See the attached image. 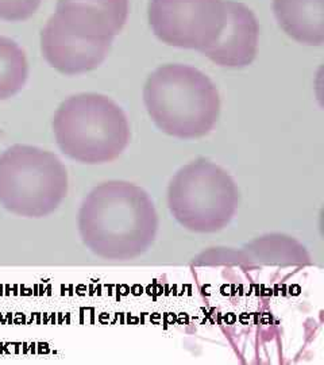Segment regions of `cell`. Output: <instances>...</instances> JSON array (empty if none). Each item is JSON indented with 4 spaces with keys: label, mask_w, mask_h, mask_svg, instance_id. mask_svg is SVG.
<instances>
[{
    "label": "cell",
    "mask_w": 324,
    "mask_h": 365,
    "mask_svg": "<svg viewBox=\"0 0 324 365\" xmlns=\"http://www.w3.org/2000/svg\"><path fill=\"white\" fill-rule=\"evenodd\" d=\"M78 227L81 241L95 256L127 261L152 248L160 220L153 199L140 185L108 180L84 197Z\"/></svg>",
    "instance_id": "obj_1"
},
{
    "label": "cell",
    "mask_w": 324,
    "mask_h": 365,
    "mask_svg": "<svg viewBox=\"0 0 324 365\" xmlns=\"http://www.w3.org/2000/svg\"><path fill=\"white\" fill-rule=\"evenodd\" d=\"M143 102L157 128L179 140L206 137L221 114V96L214 81L182 64L157 68L146 80Z\"/></svg>",
    "instance_id": "obj_2"
},
{
    "label": "cell",
    "mask_w": 324,
    "mask_h": 365,
    "mask_svg": "<svg viewBox=\"0 0 324 365\" xmlns=\"http://www.w3.org/2000/svg\"><path fill=\"white\" fill-rule=\"evenodd\" d=\"M53 133L65 156L87 165L115 161L131 140L129 119L122 107L93 92L65 99L53 117Z\"/></svg>",
    "instance_id": "obj_3"
},
{
    "label": "cell",
    "mask_w": 324,
    "mask_h": 365,
    "mask_svg": "<svg viewBox=\"0 0 324 365\" xmlns=\"http://www.w3.org/2000/svg\"><path fill=\"white\" fill-rule=\"evenodd\" d=\"M68 190V170L53 152L16 144L0 155V205L14 215L45 218L61 206Z\"/></svg>",
    "instance_id": "obj_4"
},
{
    "label": "cell",
    "mask_w": 324,
    "mask_h": 365,
    "mask_svg": "<svg viewBox=\"0 0 324 365\" xmlns=\"http://www.w3.org/2000/svg\"><path fill=\"white\" fill-rule=\"evenodd\" d=\"M239 188L233 176L207 158L182 167L168 185V207L184 229L216 233L233 221L239 207Z\"/></svg>",
    "instance_id": "obj_5"
},
{
    "label": "cell",
    "mask_w": 324,
    "mask_h": 365,
    "mask_svg": "<svg viewBox=\"0 0 324 365\" xmlns=\"http://www.w3.org/2000/svg\"><path fill=\"white\" fill-rule=\"evenodd\" d=\"M226 16V0H150L149 4V22L157 38L200 53L221 37Z\"/></svg>",
    "instance_id": "obj_6"
},
{
    "label": "cell",
    "mask_w": 324,
    "mask_h": 365,
    "mask_svg": "<svg viewBox=\"0 0 324 365\" xmlns=\"http://www.w3.org/2000/svg\"><path fill=\"white\" fill-rule=\"evenodd\" d=\"M129 9V0H58L46 26L88 45L111 48Z\"/></svg>",
    "instance_id": "obj_7"
},
{
    "label": "cell",
    "mask_w": 324,
    "mask_h": 365,
    "mask_svg": "<svg viewBox=\"0 0 324 365\" xmlns=\"http://www.w3.org/2000/svg\"><path fill=\"white\" fill-rule=\"evenodd\" d=\"M226 13L221 37L202 54L223 68H245L257 56L258 21L245 4L233 0H226Z\"/></svg>",
    "instance_id": "obj_8"
},
{
    "label": "cell",
    "mask_w": 324,
    "mask_h": 365,
    "mask_svg": "<svg viewBox=\"0 0 324 365\" xmlns=\"http://www.w3.org/2000/svg\"><path fill=\"white\" fill-rule=\"evenodd\" d=\"M274 15L291 38L310 46L324 41V0H273Z\"/></svg>",
    "instance_id": "obj_9"
},
{
    "label": "cell",
    "mask_w": 324,
    "mask_h": 365,
    "mask_svg": "<svg viewBox=\"0 0 324 365\" xmlns=\"http://www.w3.org/2000/svg\"><path fill=\"white\" fill-rule=\"evenodd\" d=\"M253 260L261 264L277 265H304L311 264L305 248L296 240L283 235H265L247 245Z\"/></svg>",
    "instance_id": "obj_10"
},
{
    "label": "cell",
    "mask_w": 324,
    "mask_h": 365,
    "mask_svg": "<svg viewBox=\"0 0 324 365\" xmlns=\"http://www.w3.org/2000/svg\"><path fill=\"white\" fill-rule=\"evenodd\" d=\"M27 78L26 53L13 39L0 36V101L22 91Z\"/></svg>",
    "instance_id": "obj_11"
},
{
    "label": "cell",
    "mask_w": 324,
    "mask_h": 365,
    "mask_svg": "<svg viewBox=\"0 0 324 365\" xmlns=\"http://www.w3.org/2000/svg\"><path fill=\"white\" fill-rule=\"evenodd\" d=\"M42 0H0V19L22 22L38 11Z\"/></svg>",
    "instance_id": "obj_12"
},
{
    "label": "cell",
    "mask_w": 324,
    "mask_h": 365,
    "mask_svg": "<svg viewBox=\"0 0 324 365\" xmlns=\"http://www.w3.org/2000/svg\"><path fill=\"white\" fill-rule=\"evenodd\" d=\"M0 134H1V131H0Z\"/></svg>",
    "instance_id": "obj_13"
}]
</instances>
